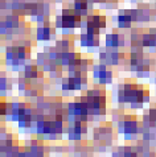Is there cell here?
<instances>
[{
	"label": "cell",
	"instance_id": "6da1fadb",
	"mask_svg": "<svg viewBox=\"0 0 156 157\" xmlns=\"http://www.w3.org/2000/svg\"><path fill=\"white\" fill-rule=\"evenodd\" d=\"M81 23V16L74 10H64L61 16L56 19V28L62 30H73L78 24Z\"/></svg>",
	"mask_w": 156,
	"mask_h": 157
},
{
	"label": "cell",
	"instance_id": "7a4b0ae2",
	"mask_svg": "<svg viewBox=\"0 0 156 157\" xmlns=\"http://www.w3.org/2000/svg\"><path fill=\"white\" fill-rule=\"evenodd\" d=\"M7 62L14 66H19V65L24 63L25 59L29 58V48L27 46H12L7 49L6 53Z\"/></svg>",
	"mask_w": 156,
	"mask_h": 157
},
{
	"label": "cell",
	"instance_id": "3957f363",
	"mask_svg": "<svg viewBox=\"0 0 156 157\" xmlns=\"http://www.w3.org/2000/svg\"><path fill=\"white\" fill-rule=\"evenodd\" d=\"M20 25H21V21L19 15L4 16L2 21H0V32H2V34L15 33L20 28Z\"/></svg>",
	"mask_w": 156,
	"mask_h": 157
},
{
	"label": "cell",
	"instance_id": "277c9868",
	"mask_svg": "<svg viewBox=\"0 0 156 157\" xmlns=\"http://www.w3.org/2000/svg\"><path fill=\"white\" fill-rule=\"evenodd\" d=\"M105 28H106L105 16H101V15L88 16V21H86V29H88V33L99 34V32Z\"/></svg>",
	"mask_w": 156,
	"mask_h": 157
},
{
	"label": "cell",
	"instance_id": "5b68a950",
	"mask_svg": "<svg viewBox=\"0 0 156 157\" xmlns=\"http://www.w3.org/2000/svg\"><path fill=\"white\" fill-rule=\"evenodd\" d=\"M93 3L90 0H74V4H73V10H74L81 17L88 16L89 11L92 10Z\"/></svg>",
	"mask_w": 156,
	"mask_h": 157
},
{
	"label": "cell",
	"instance_id": "8992f818",
	"mask_svg": "<svg viewBox=\"0 0 156 157\" xmlns=\"http://www.w3.org/2000/svg\"><path fill=\"white\" fill-rule=\"evenodd\" d=\"M53 36V30L49 27V23L44 21L40 27H37V30H36V37L37 40L40 41H46V40H50V37Z\"/></svg>",
	"mask_w": 156,
	"mask_h": 157
},
{
	"label": "cell",
	"instance_id": "52a82bcc",
	"mask_svg": "<svg viewBox=\"0 0 156 157\" xmlns=\"http://www.w3.org/2000/svg\"><path fill=\"white\" fill-rule=\"evenodd\" d=\"M124 45V37L120 36L118 33H112L106 36V46L111 48V49H116Z\"/></svg>",
	"mask_w": 156,
	"mask_h": 157
},
{
	"label": "cell",
	"instance_id": "ba28073f",
	"mask_svg": "<svg viewBox=\"0 0 156 157\" xmlns=\"http://www.w3.org/2000/svg\"><path fill=\"white\" fill-rule=\"evenodd\" d=\"M132 15L130 11H124V12H120V15L118 16V25L120 28H130L132 24Z\"/></svg>",
	"mask_w": 156,
	"mask_h": 157
},
{
	"label": "cell",
	"instance_id": "9c48e42d",
	"mask_svg": "<svg viewBox=\"0 0 156 157\" xmlns=\"http://www.w3.org/2000/svg\"><path fill=\"white\" fill-rule=\"evenodd\" d=\"M81 44L84 46H98V34L92 33H85L81 36Z\"/></svg>",
	"mask_w": 156,
	"mask_h": 157
},
{
	"label": "cell",
	"instance_id": "30bf717a",
	"mask_svg": "<svg viewBox=\"0 0 156 157\" xmlns=\"http://www.w3.org/2000/svg\"><path fill=\"white\" fill-rule=\"evenodd\" d=\"M81 87V81L80 78H68L64 81L62 89L64 90H77Z\"/></svg>",
	"mask_w": 156,
	"mask_h": 157
},
{
	"label": "cell",
	"instance_id": "8fae6325",
	"mask_svg": "<svg viewBox=\"0 0 156 157\" xmlns=\"http://www.w3.org/2000/svg\"><path fill=\"white\" fill-rule=\"evenodd\" d=\"M38 69L37 66H33V65H29V66H25V77L27 78H37V71Z\"/></svg>",
	"mask_w": 156,
	"mask_h": 157
},
{
	"label": "cell",
	"instance_id": "7c38bea8",
	"mask_svg": "<svg viewBox=\"0 0 156 157\" xmlns=\"http://www.w3.org/2000/svg\"><path fill=\"white\" fill-rule=\"evenodd\" d=\"M92 3H103V2H106V0H90Z\"/></svg>",
	"mask_w": 156,
	"mask_h": 157
},
{
	"label": "cell",
	"instance_id": "4fadbf2b",
	"mask_svg": "<svg viewBox=\"0 0 156 157\" xmlns=\"http://www.w3.org/2000/svg\"><path fill=\"white\" fill-rule=\"evenodd\" d=\"M0 2H3V0H0Z\"/></svg>",
	"mask_w": 156,
	"mask_h": 157
}]
</instances>
